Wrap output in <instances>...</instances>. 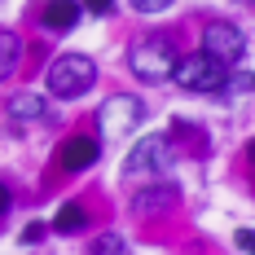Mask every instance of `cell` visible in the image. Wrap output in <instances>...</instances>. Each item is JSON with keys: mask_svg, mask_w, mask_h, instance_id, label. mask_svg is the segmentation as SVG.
<instances>
[{"mask_svg": "<svg viewBox=\"0 0 255 255\" xmlns=\"http://www.w3.org/2000/svg\"><path fill=\"white\" fill-rule=\"evenodd\" d=\"M88 9H93V13H102V18H106V13H115V0H88Z\"/></svg>", "mask_w": 255, "mask_h": 255, "instance_id": "ac0fdd59", "label": "cell"}, {"mask_svg": "<svg viewBox=\"0 0 255 255\" xmlns=\"http://www.w3.org/2000/svg\"><path fill=\"white\" fill-rule=\"evenodd\" d=\"M9 207H13V194H9V189H4V185H0V216H4V211H9Z\"/></svg>", "mask_w": 255, "mask_h": 255, "instance_id": "d6986e66", "label": "cell"}, {"mask_svg": "<svg viewBox=\"0 0 255 255\" xmlns=\"http://www.w3.org/2000/svg\"><path fill=\"white\" fill-rule=\"evenodd\" d=\"M203 53L211 62H220V66H233L247 53V35L233 22H211V26H203Z\"/></svg>", "mask_w": 255, "mask_h": 255, "instance_id": "8992f818", "label": "cell"}, {"mask_svg": "<svg viewBox=\"0 0 255 255\" xmlns=\"http://www.w3.org/2000/svg\"><path fill=\"white\" fill-rule=\"evenodd\" d=\"M62 233H75V229H84L88 225V216H84V207H75V203H66L62 211H57V220H53Z\"/></svg>", "mask_w": 255, "mask_h": 255, "instance_id": "4fadbf2b", "label": "cell"}, {"mask_svg": "<svg viewBox=\"0 0 255 255\" xmlns=\"http://www.w3.org/2000/svg\"><path fill=\"white\" fill-rule=\"evenodd\" d=\"M225 75H229V66L211 62L207 53L176 57V66H172V79H176L180 88H189V93H216V88L225 84Z\"/></svg>", "mask_w": 255, "mask_h": 255, "instance_id": "277c9868", "label": "cell"}, {"mask_svg": "<svg viewBox=\"0 0 255 255\" xmlns=\"http://www.w3.org/2000/svg\"><path fill=\"white\" fill-rule=\"evenodd\" d=\"M233 238H238V251L255 255V229H238V233H233Z\"/></svg>", "mask_w": 255, "mask_h": 255, "instance_id": "2e32d148", "label": "cell"}, {"mask_svg": "<svg viewBox=\"0 0 255 255\" xmlns=\"http://www.w3.org/2000/svg\"><path fill=\"white\" fill-rule=\"evenodd\" d=\"M176 203H180V189H176V185H150V189L136 194L132 211H136V216H167Z\"/></svg>", "mask_w": 255, "mask_h": 255, "instance_id": "52a82bcc", "label": "cell"}, {"mask_svg": "<svg viewBox=\"0 0 255 255\" xmlns=\"http://www.w3.org/2000/svg\"><path fill=\"white\" fill-rule=\"evenodd\" d=\"M97 84V66L84 53H62L49 66V93L53 97H84Z\"/></svg>", "mask_w": 255, "mask_h": 255, "instance_id": "7a4b0ae2", "label": "cell"}, {"mask_svg": "<svg viewBox=\"0 0 255 255\" xmlns=\"http://www.w3.org/2000/svg\"><path fill=\"white\" fill-rule=\"evenodd\" d=\"M22 62V40L13 31H0V79H9Z\"/></svg>", "mask_w": 255, "mask_h": 255, "instance_id": "30bf717a", "label": "cell"}, {"mask_svg": "<svg viewBox=\"0 0 255 255\" xmlns=\"http://www.w3.org/2000/svg\"><path fill=\"white\" fill-rule=\"evenodd\" d=\"M176 44L163 35V31H150L141 40H132L128 49V62H132V75H141L145 84H158V79H172V66H176Z\"/></svg>", "mask_w": 255, "mask_h": 255, "instance_id": "6da1fadb", "label": "cell"}, {"mask_svg": "<svg viewBox=\"0 0 255 255\" xmlns=\"http://www.w3.org/2000/svg\"><path fill=\"white\" fill-rule=\"evenodd\" d=\"M176 0H132V9L136 13H163V9H172Z\"/></svg>", "mask_w": 255, "mask_h": 255, "instance_id": "9a60e30c", "label": "cell"}, {"mask_svg": "<svg viewBox=\"0 0 255 255\" xmlns=\"http://www.w3.org/2000/svg\"><path fill=\"white\" fill-rule=\"evenodd\" d=\"M251 158H255V141H251Z\"/></svg>", "mask_w": 255, "mask_h": 255, "instance_id": "ffe728a7", "label": "cell"}, {"mask_svg": "<svg viewBox=\"0 0 255 255\" xmlns=\"http://www.w3.org/2000/svg\"><path fill=\"white\" fill-rule=\"evenodd\" d=\"M141 119H145V102H141V97H128V93L110 97V102L97 110V124H102V132H110V136L136 132V128H141Z\"/></svg>", "mask_w": 255, "mask_h": 255, "instance_id": "5b68a950", "label": "cell"}, {"mask_svg": "<svg viewBox=\"0 0 255 255\" xmlns=\"http://www.w3.org/2000/svg\"><path fill=\"white\" fill-rule=\"evenodd\" d=\"M124 251H128V242L119 238V233H106V238L93 242V255H124Z\"/></svg>", "mask_w": 255, "mask_h": 255, "instance_id": "5bb4252c", "label": "cell"}, {"mask_svg": "<svg viewBox=\"0 0 255 255\" xmlns=\"http://www.w3.org/2000/svg\"><path fill=\"white\" fill-rule=\"evenodd\" d=\"M216 93H220V97H251L255 93V71H238V75H225V84H220V88H216Z\"/></svg>", "mask_w": 255, "mask_h": 255, "instance_id": "7c38bea8", "label": "cell"}, {"mask_svg": "<svg viewBox=\"0 0 255 255\" xmlns=\"http://www.w3.org/2000/svg\"><path fill=\"white\" fill-rule=\"evenodd\" d=\"M97 141L93 136H75V141H66L62 150H57V167L62 172H84V167H93L97 163Z\"/></svg>", "mask_w": 255, "mask_h": 255, "instance_id": "ba28073f", "label": "cell"}, {"mask_svg": "<svg viewBox=\"0 0 255 255\" xmlns=\"http://www.w3.org/2000/svg\"><path fill=\"white\" fill-rule=\"evenodd\" d=\"M9 115L22 124V119H44V97H35V93H18V97H9Z\"/></svg>", "mask_w": 255, "mask_h": 255, "instance_id": "8fae6325", "label": "cell"}, {"mask_svg": "<svg viewBox=\"0 0 255 255\" xmlns=\"http://www.w3.org/2000/svg\"><path fill=\"white\" fill-rule=\"evenodd\" d=\"M44 233H49L44 225H26V229H22V242H31V247H35V242H44Z\"/></svg>", "mask_w": 255, "mask_h": 255, "instance_id": "e0dca14e", "label": "cell"}, {"mask_svg": "<svg viewBox=\"0 0 255 255\" xmlns=\"http://www.w3.org/2000/svg\"><path fill=\"white\" fill-rule=\"evenodd\" d=\"M172 163H176V145H172V136L150 132L145 141H136V145H132L124 172H128V180H141V176H158V172H167Z\"/></svg>", "mask_w": 255, "mask_h": 255, "instance_id": "3957f363", "label": "cell"}, {"mask_svg": "<svg viewBox=\"0 0 255 255\" xmlns=\"http://www.w3.org/2000/svg\"><path fill=\"white\" fill-rule=\"evenodd\" d=\"M79 22V4L75 0H49L44 4V26L49 31H71Z\"/></svg>", "mask_w": 255, "mask_h": 255, "instance_id": "9c48e42d", "label": "cell"}]
</instances>
